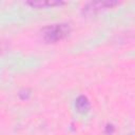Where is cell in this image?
Wrapping results in <instances>:
<instances>
[{"instance_id":"4","label":"cell","mask_w":135,"mask_h":135,"mask_svg":"<svg viewBox=\"0 0 135 135\" xmlns=\"http://www.w3.org/2000/svg\"><path fill=\"white\" fill-rule=\"evenodd\" d=\"M27 4H30L31 6L34 7H52V6H56V5H60L62 4V2L60 1H34V2H27Z\"/></svg>"},{"instance_id":"2","label":"cell","mask_w":135,"mask_h":135,"mask_svg":"<svg viewBox=\"0 0 135 135\" xmlns=\"http://www.w3.org/2000/svg\"><path fill=\"white\" fill-rule=\"evenodd\" d=\"M117 2L114 1H95V2H89L88 4H85L82 8L83 14L85 15H94L99 13L102 9L105 8H111L115 5H117Z\"/></svg>"},{"instance_id":"1","label":"cell","mask_w":135,"mask_h":135,"mask_svg":"<svg viewBox=\"0 0 135 135\" xmlns=\"http://www.w3.org/2000/svg\"><path fill=\"white\" fill-rule=\"evenodd\" d=\"M70 25L66 23H58L52 24L43 28L42 38L47 43H56L62 39H64L70 34Z\"/></svg>"},{"instance_id":"3","label":"cell","mask_w":135,"mask_h":135,"mask_svg":"<svg viewBox=\"0 0 135 135\" xmlns=\"http://www.w3.org/2000/svg\"><path fill=\"white\" fill-rule=\"evenodd\" d=\"M90 101L88 99L86 96L84 95H80L76 98L75 100V108L77 109V111L79 113H86L89 110H90Z\"/></svg>"}]
</instances>
